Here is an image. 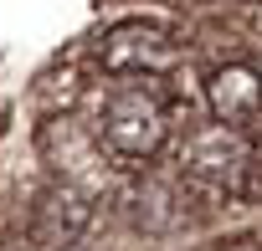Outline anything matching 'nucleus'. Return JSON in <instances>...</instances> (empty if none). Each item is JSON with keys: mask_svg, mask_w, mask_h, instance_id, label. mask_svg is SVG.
<instances>
[{"mask_svg": "<svg viewBox=\"0 0 262 251\" xmlns=\"http://www.w3.org/2000/svg\"><path fill=\"white\" fill-rule=\"evenodd\" d=\"M170 139V108L155 87L128 82L118 92H108V103L98 108V144L118 159V164H144L165 149Z\"/></svg>", "mask_w": 262, "mask_h": 251, "instance_id": "1", "label": "nucleus"}, {"mask_svg": "<svg viewBox=\"0 0 262 251\" xmlns=\"http://www.w3.org/2000/svg\"><path fill=\"white\" fill-rule=\"evenodd\" d=\"M247 169H252V144L231 123H211L180 144V174L211 195H242Z\"/></svg>", "mask_w": 262, "mask_h": 251, "instance_id": "2", "label": "nucleus"}, {"mask_svg": "<svg viewBox=\"0 0 262 251\" xmlns=\"http://www.w3.org/2000/svg\"><path fill=\"white\" fill-rule=\"evenodd\" d=\"M175 57H180V41H175L165 26H144V21L118 26V31H108V36L98 41V67L113 72V77H144V72L155 77V72H165Z\"/></svg>", "mask_w": 262, "mask_h": 251, "instance_id": "3", "label": "nucleus"}, {"mask_svg": "<svg viewBox=\"0 0 262 251\" xmlns=\"http://www.w3.org/2000/svg\"><path fill=\"white\" fill-rule=\"evenodd\" d=\"M206 108L216 123H231V129H247V123L262 118V72L252 67H221L206 77Z\"/></svg>", "mask_w": 262, "mask_h": 251, "instance_id": "4", "label": "nucleus"}]
</instances>
